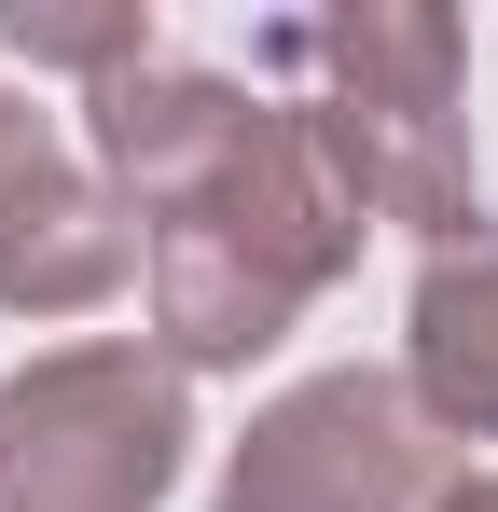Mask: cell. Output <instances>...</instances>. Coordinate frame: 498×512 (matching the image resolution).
I'll return each mask as SVG.
<instances>
[{
  "label": "cell",
  "mask_w": 498,
  "mask_h": 512,
  "mask_svg": "<svg viewBox=\"0 0 498 512\" xmlns=\"http://www.w3.org/2000/svg\"><path fill=\"white\" fill-rule=\"evenodd\" d=\"M249 111H263V97H236L222 70H153V56H139V70L97 84V153L139 194V222H166V208H194L208 180L236 167Z\"/></svg>",
  "instance_id": "5"
},
{
  "label": "cell",
  "mask_w": 498,
  "mask_h": 512,
  "mask_svg": "<svg viewBox=\"0 0 498 512\" xmlns=\"http://www.w3.org/2000/svg\"><path fill=\"white\" fill-rule=\"evenodd\" d=\"M0 42L111 84V70H139V56H153V14H28V0H0Z\"/></svg>",
  "instance_id": "8"
},
{
  "label": "cell",
  "mask_w": 498,
  "mask_h": 512,
  "mask_svg": "<svg viewBox=\"0 0 498 512\" xmlns=\"http://www.w3.org/2000/svg\"><path fill=\"white\" fill-rule=\"evenodd\" d=\"M429 512H498V471H471V485H443Z\"/></svg>",
  "instance_id": "9"
},
{
  "label": "cell",
  "mask_w": 498,
  "mask_h": 512,
  "mask_svg": "<svg viewBox=\"0 0 498 512\" xmlns=\"http://www.w3.org/2000/svg\"><path fill=\"white\" fill-rule=\"evenodd\" d=\"M139 263H153V319H166V360L180 374H236V360H263V346L291 333V291L263 263H236L208 222H153Z\"/></svg>",
  "instance_id": "6"
},
{
  "label": "cell",
  "mask_w": 498,
  "mask_h": 512,
  "mask_svg": "<svg viewBox=\"0 0 498 512\" xmlns=\"http://www.w3.org/2000/svg\"><path fill=\"white\" fill-rule=\"evenodd\" d=\"M125 208L83 180V153L28 111V97H0V305H28V319H70L97 291H125Z\"/></svg>",
  "instance_id": "4"
},
{
  "label": "cell",
  "mask_w": 498,
  "mask_h": 512,
  "mask_svg": "<svg viewBox=\"0 0 498 512\" xmlns=\"http://www.w3.org/2000/svg\"><path fill=\"white\" fill-rule=\"evenodd\" d=\"M291 56H319L332 153L346 180L415 222V236H471V125H457V14H332V28H277Z\"/></svg>",
  "instance_id": "1"
},
{
  "label": "cell",
  "mask_w": 498,
  "mask_h": 512,
  "mask_svg": "<svg viewBox=\"0 0 498 512\" xmlns=\"http://www.w3.org/2000/svg\"><path fill=\"white\" fill-rule=\"evenodd\" d=\"M429 416H415L402 374H305L291 402H263L222 471V512H429Z\"/></svg>",
  "instance_id": "3"
},
{
  "label": "cell",
  "mask_w": 498,
  "mask_h": 512,
  "mask_svg": "<svg viewBox=\"0 0 498 512\" xmlns=\"http://www.w3.org/2000/svg\"><path fill=\"white\" fill-rule=\"evenodd\" d=\"M180 360L56 346L0 388V512H153L180 485Z\"/></svg>",
  "instance_id": "2"
},
{
  "label": "cell",
  "mask_w": 498,
  "mask_h": 512,
  "mask_svg": "<svg viewBox=\"0 0 498 512\" xmlns=\"http://www.w3.org/2000/svg\"><path fill=\"white\" fill-rule=\"evenodd\" d=\"M415 416L498 443V222H471L457 250H429L415 277Z\"/></svg>",
  "instance_id": "7"
}]
</instances>
